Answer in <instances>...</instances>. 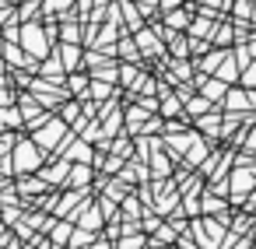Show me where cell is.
Masks as SVG:
<instances>
[{
	"label": "cell",
	"instance_id": "cell-9",
	"mask_svg": "<svg viewBox=\"0 0 256 249\" xmlns=\"http://www.w3.org/2000/svg\"><path fill=\"white\" fill-rule=\"evenodd\" d=\"M224 106H228V112H246V109H249V95H246L242 88H228Z\"/></svg>",
	"mask_w": 256,
	"mask_h": 249
},
{
	"label": "cell",
	"instance_id": "cell-17",
	"mask_svg": "<svg viewBox=\"0 0 256 249\" xmlns=\"http://www.w3.org/2000/svg\"><path fill=\"white\" fill-rule=\"evenodd\" d=\"M207 109H210V102H207L204 95H200V98H193V102L186 106V112H190V116H200V112H207Z\"/></svg>",
	"mask_w": 256,
	"mask_h": 249
},
{
	"label": "cell",
	"instance_id": "cell-23",
	"mask_svg": "<svg viewBox=\"0 0 256 249\" xmlns=\"http://www.w3.org/2000/svg\"><path fill=\"white\" fill-rule=\"evenodd\" d=\"M70 232H74L70 224H56V232H53V238H56V242H70Z\"/></svg>",
	"mask_w": 256,
	"mask_h": 249
},
{
	"label": "cell",
	"instance_id": "cell-3",
	"mask_svg": "<svg viewBox=\"0 0 256 249\" xmlns=\"http://www.w3.org/2000/svg\"><path fill=\"white\" fill-rule=\"evenodd\" d=\"M196 88H200V95H204L207 102H224V95H228V84H224V81L204 78V74H196Z\"/></svg>",
	"mask_w": 256,
	"mask_h": 249
},
{
	"label": "cell",
	"instance_id": "cell-32",
	"mask_svg": "<svg viewBox=\"0 0 256 249\" xmlns=\"http://www.w3.org/2000/svg\"><path fill=\"white\" fill-rule=\"evenodd\" d=\"M246 95H249V106H256V88H249Z\"/></svg>",
	"mask_w": 256,
	"mask_h": 249
},
{
	"label": "cell",
	"instance_id": "cell-1",
	"mask_svg": "<svg viewBox=\"0 0 256 249\" xmlns=\"http://www.w3.org/2000/svg\"><path fill=\"white\" fill-rule=\"evenodd\" d=\"M224 218H196L193 221V238L200 242V249H218V242L224 238Z\"/></svg>",
	"mask_w": 256,
	"mask_h": 249
},
{
	"label": "cell",
	"instance_id": "cell-15",
	"mask_svg": "<svg viewBox=\"0 0 256 249\" xmlns=\"http://www.w3.org/2000/svg\"><path fill=\"white\" fill-rule=\"evenodd\" d=\"M235 18H242V22H249L252 18V0H235Z\"/></svg>",
	"mask_w": 256,
	"mask_h": 249
},
{
	"label": "cell",
	"instance_id": "cell-24",
	"mask_svg": "<svg viewBox=\"0 0 256 249\" xmlns=\"http://www.w3.org/2000/svg\"><path fill=\"white\" fill-rule=\"evenodd\" d=\"M140 246H144V238H140V235H126V238L120 242V249H140Z\"/></svg>",
	"mask_w": 256,
	"mask_h": 249
},
{
	"label": "cell",
	"instance_id": "cell-22",
	"mask_svg": "<svg viewBox=\"0 0 256 249\" xmlns=\"http://www.w3.org/2000/svg\"><path fill=\"white\" fill-rule=\"evenodd\" d=\"M70 172H74L70 179H74V182L81 186V182H88V172H92V168H88V165H78V168H70Z\"/></svg>",
	"mask_w": 256,
	"mask_h": 249
},
{
	"label": "cell",
	"instance_id": "cell-27",
	"mask_svg": "<svg viewBox=\"0 0 256 249\" xmlns=\"http://www.w3.org/2000/svg\"><path fill=\"white\" fill-rule=\"evenodd\" d=\"M92 95H95V98H106V95H109V84H92Z\"/></svg>",
	"mask_w": 256,
	"mask_h": 249
},
{
	"label": "cell",
	"instance_id": "cell-2",
	"mask_svg": "<svg viewBox=\"0 0 256 249\" xmlns=\"http://www.w3.org/2000/svg\"><path fill=\"white\" fill-rule=\"evenodd\" d=\"M256 190V168H235L228 176V193H232V204L242 207V200Z\"/></svg>",
	"mask_w": 256,
	"mask_h": 249
},
{
	"label": "cell",
	"instance_id": "cell-33",
	"mask_svg": "<svg viewBox=\"0 0 256 249\" xmlns=\"http://www.w3.org/2000/svg\"><path fill=\"white\" fill-rule=\"evenodd\" d=\"M204 4H210V8H224V4H221V0H204Z\"/></svg>",
	"mask_w": 256,
	"mask_h": 249
},
{
	"label": "cell",
	"instance_id": "cell-19",
	"mask_svg": "<svg viewBox=\"0 0 256 249\" xmlns=\"http://www.w3.org/2000/svg\"><path fill=\"white\" fill-rule=\"evenodd\" d=\"M238 81H242L246 88H256V64H249V67H242V74H238Z\"/></svg>",
	"mask_w": 256,
	"mask_h": 249
},
{
	"label": "cell",
	"instance_id": "cell-26",
	"mask_svg": "<svg viewBox=\"0 0 256 249\" xmlns=\"http://www.w3.org/2000/svg\"><path fill=\"white\" fill-rule=\"evenodd\" d=\"M120 53H126V56H130V60H137V56H140V53H137V50H134V42H120Z\"/></svg>",
	"mask_w": 256,
	"mask_h": 249
},
{
	"label": "cell",
	"instance_id": "cell-4",
	"mask_svg": "<svg viewBox=\"0 0 256 249\" xmlns=\"http://www.w3.org/2000/svg\"><path fill=\"white\" fill-rule=\"evenodd\" d=\"M214 28H218V25H214V14H207V8H204V11H200V18H193V22H190L186 36H190V39H207V42H210Z\"/></svg>",
	"mask_w": 256,
	"mask_h": 249
},
{
	"label": "cell",
	"instance_id": "cell-13",
	"mask_svg": "<svg viewBox=\"0 0 256 249\" xmlns=\"http://www.w3.org/2000/svg\"><path fill=\"white\" fill-rule=\"evenodd\" d=\"M162 116H182V102H179V95H168L165 92V102H162Z\"/></svg>",
	"mask_w": 256,
	"mask_h": 249
},
{
	"label": "cell",
	"instance_id": "cell-8",
	"mask_svg": "<svg viewBox=\"0 0 256 249\" xmlns=\"http://www.w3.org/2000/svg\"><path fill=\"white\" fill-rule=\"evenodd\" d=\"M238 74H242V70H238V64H235V56H232V53H228V56L221 60V67L214 70V78H218V81H224V84H235V81H238Z\"/></svg>",
	"mask_w": 256,
	"mask_h": 249
},
{
	"label": "cell",
	"instance_id": "cell-7",
	"mask_svg": "<svg viewBox=\"0 0 256 249\" xmlns=\"http://www.w3.org/2000/svg\"><path fill=\"white\" fill-rule=\"evenodd\" d=\"M190 11L179 4V8H172V11H165V25H168V32H186L190 28Z\"/></svg>",
	"mask_w": 256,
	"mask_h": 249
},
{
	"label": "cell",
	"instance_id": "cell-31",
	"mask_svg": "<svg viewBox=\"0 0 256 249\" xmlns=\"http://www.w3.org/2000/svg\"><path fill=\"white\" fill-rule=\"evenodd\" d=\"M249 56H252V64H256V36L249 39Z\"/></svg>",
	"mask_w": 256,
	"mask_h": 249
},
{
	"label": "cell",
	"instance_id": "cell-5",
	"mask_svg": "<svg viewBox=\"0 0 256 249\" xmlns=\"http://www.w3.org/2000/svg\"><path fill=\"white\" fill-rule=\"evenodd\" d=\"M224 56H228L224 50H207V53L193 64V74H214V70L221 67V60H224Z\"/></svg>",
	"mask_w": 256,
	"mask_h": 249
},
{
	"label": "cell",
	"instance_id": "cell-28",
	"mask_svg": "<svg viewBox=\"0 0 256 249\" xmlns=\"http://www.w3.org/2000/svg\"><path fill=\"white\" fill-rule=\"evenodd\" d=\"M140 8H144V14H154L158 11V0H140Z\"/></svg>",
	"mask_w": 256,
	"mask_h": 249
},
{
	"label": "cell",
	"instance_id": "cell-11",
	"mask_svg": "<svg viewBox=\"0 0 256 249\" xmlns=\"http://www.w3.org/2000/svg\"><path fill=\"white\" fill-rule=\"evenodd\" d=\"M232 39H235V28L232 25H218L214 36H210V46H228Z\"/></svg>",
	"mask_w": 256,
	"mask_h": 249
},
{
	"label": "cell",
	"instance_id": "cell-30",
	"mask_svg": "<svg viewBox=\"0 0 256 249\" xmlns=\"http://www.w3.org/2000/svg\"><path fill=\"white\" fill-rule=\"evenodd\" d=\"M70 84H74V92H78V95H84V84H88V81H84V78H74Z\"/></svg>",
	"mask_w": 256,
	"mask_h": 249
},
{
	"label": "cell",
	"instance_id": "cell-18",
	"mask_svg": "<svg viewBox=\"0 0 256 249\" xmlns=\"http://www.w3.org/2000/svg\"><path fill=\"white\" fill-rule=\"evenodd\" d=\"M60 134H64V123H53V126H46V134L39 140H46V148H53L50 140H60Z\"/></svg>",
	"mask_w": 256,
	"mask_h": 249
},
{
	"label": "cell",
	"instance_id": "cell-12",
	"mask_svg": "<svg viewBox=\"0 0 256 249\" xmlns=\"http://www.w3.org/2000/svg\"><path fill=\"white\" fill-rule=\"evenodd\" d=\"M22 42L32 50V53H42V32L32 25V28H25V36H22Z\"/></svg>",
	"mask_w": 256,
	"mask_h": 249
},
{
	"label": "cell",
	"instance_id": "cell-16",
	"mask_svg": "<svg viewBox=\"0 0 256 249\" xmlns=\"http://www.w3.org/2000/svg\"><path fill=\"white\" fill-rule=\"evenodd\" d=\"M120 8H123V14H126V22H130V28H134V32H140V14L134 11V4H120Z\"/></svg>",
	"mask_w": 256,
	"mask_h": 249
},
{
	"label": "cell",
	"instance_id": "cell-14",
	"mask_svg": "<svg viewBox=\"0 0 256 249\" xmlns=\"http://www.w3.org/2000/svg\"><path fill=\"white\" fill-rule=\"evenodd\" d=\"M196 126H200L204 134H218V126H221V116H196Z\"/></svg>",
	"mask_w": 256,
	"mask_h": 249
},
{
	"label": "cell",
	"instance_id": "cell-21",
	"mask_svg": "<svg viewBox=\"0 0 256 249\" xmlns=\"http://www.w3.org/2000/svg\"><path fill=\"white\" fill-rule=\"evenodd\" d=\"M78 53H81L78 46H67L64 50V67H78Z\"/></svg>",
	"mask_w": 256,
	"mask_h": 249
},
{
	"label": "cell",
	"instance_id": "cell-20",
	"mask_svg": "<svg viewBox=\"0 0 256 249\" xmlns=\"http://www.w3.org/2000/svg\"><path fill=\"white\" fill-rule=\"evenodd\" d=\"M98 224H102V210H88L84 214V232H95Z\"/></svg>",
	"mask_w": 256,
	"mask_h": 249
},
{
	"label": "cell",
	"instance_id": "cell-29",
	"mask_svg": "<svg viewBox=\"0 0 256 249\" xmlns=\"http://www.w3.org/2000/svg\"><path fill=\"white\" fill-rule=\"evenodd\" d=\"M235 249H252V235H249V238H238V235H235Z\"/></svg>",
	"mask_w": 256,
	"mask_h": 249
},
{
	"label": "cell",
	"instance_id": "cell-10",
	"mask_svg": "<svg viewBox=\"0 0 256 249\" xmlns=\"http://www.w3.org/2000/svg\"><path fill=\"white\" fill-rule=\"evenodd\" d=\"M36 165H39V151L32 144H18V168L25 172V168H36Z\"/></svg>",
	"mask_w": 256,
	"mask_h": 249
},
{
	"label": "cell",
	"instance_id": "cell-25",
	"mask_svg": "<svg viewBox=\"0 0 256 249\" xmlns=\"http://www.w3.org/2000/svg\"><path fill=\"white\" fill-rule=\"evenodd\" d=\"M70 158H78V162H88V158H92V151H88V144H78V148L70 151Z\"/></svg>",
	"mask_w": 256,
	"mask_h": 249
},
{
	"label": "cell",
	"instance_id": "cell-6",
	"mask_svg": "<svg viewBox=\"0 0 256 249\" xmlns=\"http://www.w3.org/2000/svg\"><path fill=\"white\" fill-rule=\"evenodd\" d=\"M224 196H218V193H210V190H204V196H200V214H207V218H224Z\"/></svg>",
	"mask_w": 256,
	"mask_h": 249
}]
</instances>
